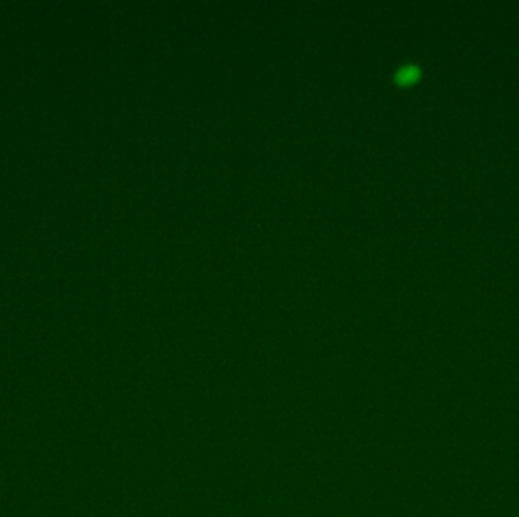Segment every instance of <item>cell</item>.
Masks as SVG:
<instances>
[{
	"label": "cell",
	"mask_w": 519,
	"mask_h": 517,
	"mask_svg": "<svg viewBox=\"0 0 519 517\" xmlns=\"http://www.w3.org/2000/svg\"><path fill=\"white\" fill-rule=\"evenodd\" d=\"M416 76H417V69L413 66H407V67H404L398 72L396 78L401 84H409V82L415 81Z\"/></svg>",
	"instance_id": "1"
}]
</instances>
